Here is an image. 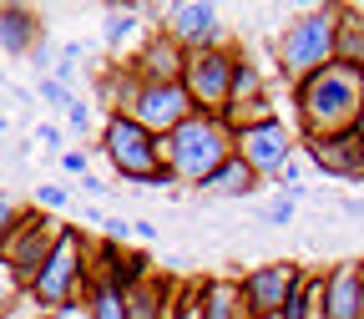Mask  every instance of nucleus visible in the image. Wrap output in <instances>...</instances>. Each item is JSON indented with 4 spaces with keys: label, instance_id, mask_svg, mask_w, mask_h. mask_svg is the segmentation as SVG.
I'll use <instances>...</instances> for the list:
<instances>
[{
    "label": "nucleus",
    "instance_id": "f257e3e1",
    "mask_svg": "<svg viewBox=\"0 0 364 319\" xmlns=\"http://www.w3.org/2000/svg\"><path fill=\"white\" fill-rule=\"evenodd\" d=\"M294 117H299L304 142H329V137L359 132V117H364V66L329 61L324 71L294 81Z\"/></svg>",
    "mask_w": 364,
    "mask_h": 319
},
{
    "label": "nucleus",
    "instance_id": "f03ea898",
    "mask_svg": "<svg viewBox=\"0 0 364 319\" xmlns=\"http://www.w3.org/2000/svg\"><path fill=\"white\" fill-rule=\"evenodd\" d=\"M233 152H238V132L223 117H208V112H193L172 137H162V162L177 172V182L213 177Z\"/></svg>",
    "mask_w": 364,
    "mask_h": 319
},
{
    "label": "nucleus",
    "instance_id": "7ed1b4c3",
    "mask_svg": "<svg viewBox=\"0 0 364 319\" xmlns=\"http://www.w3.org/2000/svg\"><path fill=\"white\" fill-rule=\"evenodd\" d=\"M273 51H279V66L294 81H304L314 71H324L329 61H339V6H314L304 16H294L279 31Z\"/></svg>",
    "mask_w": 364,
    "mask_h": 319
},
{
    "label": "nucleus",
    "instance_id": "20e7f679",
    "mask_svg": "<svg viewBox=\"0 0 364 319\" xmlns=\"http://www.w3.org/2000/svg\"><path fill=\"white\" fill-rule=\"evenodd\" d=\"M102 152L112 157V167H117L127 182H152V172L162 167V142H157L147 127H136L132 117H122V112H107Z\"/></svg>",
    "mask_w": 364,
    "mask_h": 319
},
{
    "label": "nucleus",
    "instance_id": "39448f33",
    "mask_svg": "<svg viewBox=\"0 0 364 319\" xmlns=\"http://www.w3.org/2000/svg\"><path fill=\"white\" fill-rule=\"evenodd\" d=\"M86 268H91V263L81 258V234H61L56 249H51V258H46L41 273H36L31 299H36L46 314H56V309L76 304V294L86 289Z\"/></svg>",
    "mask_w": 364,
    "mask_h": 319
},
{
    "label": "nucleus",
    "instance_id": "423d86ee",
    "mask_svg": "<svg viewBox=\"0 0 364 319\" xmlns=\"http://www.w3.org/2000/svg\"><path fill=\"white\" fill-rule=\"evenodd\" d=\"M238 61L228 46H218V51H198L188 56V71H182V86H188V97L198 112L208 117H223L228 107H233V81H238Z\"/></svg>",
    "mask_w": 364,
    "mask_h": 319
},
{
    "label": "nucleus",
    "instance_id": "0eeeda50",
    "mask_svg": "<svg viewBox=\"0 0 364 319\" xmlns=\"http://www.w3.org/2000/svg\"><path fill=\"white\" fill-rule=\"evenodd\" d=\"M193 112H198V107H193V97H188V86L172 81V86H136V97L127 102L122 117H132L136 127H147L157 142H162V137H172Z\"/></svg>",
    "mask_w": 364,
    "mask_h": 319
},
{
    "label": "nucleus",
    "instance_id": "6e6552de",
    "mask_svg": "<svg viewBox=\"0 0 364 319\" xmlns=\"http://www.w3.org/2000/svg\"><path fill=\"white\" fill-rule=\"evenodd\" d=\"M56 228H51V218L46 213H26L21 218V228L11 234V244L0 249V263H6L11 273H16V284L31 294V284H36V273H41V263L51 258V249H56Z\"/></svg>",
    "mask_w": 364,
    "mask_h": 319
},
{
    "label": "nucleus",
    "instance_id": "1a4fd4ad",
    "mask_svg": "<svg viewBox=\"0 0 364 319\" xmlns=\"http://www.w3.org/2000/svg\"><path fill=\"white\" fill-rule=\"evenodd\" d=\"M299 284H304V268H299V263H289V258L263 263V268L243 273L238 294H243L248 319H273V314H284V304H289V294H294Z\"/></svg>",
    "mask_w": 364,
    "mask_h": 319
},
{
    "label": "nucleus",
    "instance_id": "9d476101",
    "mask_svg": "<svg viewBox=\"0 0 364 319\" xmlns=\"http://www.w3.org/2000/svg\"><path fill=\"white\" fill-rule=\"evenodd\" d=\"M162 21H167L162 31H167L188 56L218 51V46H223V16H218V6H208V0H177V6L162 11Z\"/></svg>",
    "mask_w": 364,
    "mask_h": 319
},
{
    "label": "nucleus",
    "instance_id": "9b49d317",
    "mask_svg": "<svg viewBox=\"0 0 364 319\" xmlns=\"http://www.w3.org/2000/svg\"><path fill=\"white\" fill-rule=\"evenodd\" d=\"M238 157L258 172V177H279L284 162L294 157V132L279 122V117H263L253 127L238 132Z\"/></svg>",
    "mask_w": 364,
    "mask_h": 319
},
{
    "label": "nucleus",
    "instance_id": "f8f14e48",
    "mask_svg": "<svg viewBox=\"0 0 364 319\" xmlns=\"http://www.w3.org/2000/svg\"><path fill=\"white\" fill-rule=\"evenodd\" d=\"M318 319H364V258H344L318 279Z\"/></svg>",
    "mask_w": 364,
    "mask_h": 319
},
{
    "label": "nucleus",
    "instance_id": "ddd939ff",
    "mask_svg": "<svg viewBox=\"0 0 364 319\" xmlns=\"http://www.w3.org/2000/svg\"><path fill=\"white\" fill-rule=\"evenodd\" d=\"M182 71H188V51H182L167 31L147 36L142 41V56L132 61V76L142 86H172V81H182Z\"/></svg>",
    "mask_w": 364,
    "mask_h": 319
},
{
    "label": "nucleus",
    "instance_id": "4468645a",
    "mask_svg": "<svg viewBox=\"0 0 364 319\" xmlns=\"http://www.w3.org/2000/svg\"><path fill=\"white\" fill-rule=\"evenodd\" d=\"M309 162L329 177L364 182V137L349 132V137H329V142H309Z\"/></svg>",
    "mask_w": 364,
    "mask_h": 319
},
{
    "label": "nucleus",
    "instance_id": "2eb2a0df",
    "mask_svg": "<svg viewBox=\"0 0 364 319\" xmlns=\"http://www.w3.org/2000/svg\"><path fill=\"white\" fill-rule=\"evenodd\" d=\"M0 51L6 56H36L41 51V26L26 6H0Z\"/></svg>",
    "mask_w": 364,
    "mask_h": 319
},
{
    "label": "nucleus",
    "instance_id": "dca6fc26",
    "mask_svg": "<svg viewBox=\"0 0 364 319\" xmlns=\"http://www.w3.org/2000/svg\"><path fill=\"white\" fill-rule=\"evenodd\" d=\"M198 188H203V193H218V198H248V193H258V188H263V177H258V172L233 152V157H228L213 177H203Z\"/></svg>",
    "mask_w": 364,
    "mask_h": 319
},
{
    "label": "nucleus",
    "instance_id": "f3484780",
    "mask_svg": "<svg viewBox=\"0 0 364 319\" xmlns=\"http://www.w3.org/2000/svg\"><path fill=\"white\" fill-rule=\"evenodd\" d=\"M193 304H198V319H248L238 284H223V279H208V284H198Z\"/></svg>",
    "mask_w": 364,
    "mask_h": 319
},
{
    "label": "nucleus",
    "instance_id": "a211bd4d",
    "mask_svg": "<svg viewBox=\"0 0 364 319\" xmlns=\"http://www.w3.org/2000/svg\"><path fill=\"white\" fill-rule=\"evenodd\" d=\"M122 299H127V319H167V314L177 309V304H172V284L152 279V273H147L136 289H127Z\"/></svg>",
    "mask_w": 364,
    "mask_h": 319
},
{
    "label": "nucleus",
    "instance_id": "6ab92c4d",
    "mask_svg": "<svg viewBox=\"0 0 364 319\" xmlns=\"http://www.w3.org/2000/svg\"><path fill=\"white\" fill-rule=\"evenodd\" d=\"M339 61L364 66V6H339Z\"/></svg>",
    "mask_w": 364,
    "mask_h": 319
},
{
    "label": "nucleus",
    "instance_id": "aec40b11",
    "mask_svg": "<svg viewBox=\"0 0 364 319\" xmlns=\"http://www.w3.org/2000/svg\"><path fill=\"white\" fill-rule=\"evenodd\" d=\"M136 26H142V11H136V6H112V11L102 16V41L117 46V41H127Z\"/></svg>",
    "mask_w": 364,
    "mask_h": 319
},
{
    "label": "nucleus",
    "instance_id": "412c9836",
    "mask_svg": "<svg viewBox=\"0 0 364 319\" xmlns=\"http://www.w3.org/2000/svg\"><path fill=\"white\" fill-rule=\"evenodd\" d=\"M279 319H318V279H309V273H304V284L289 294V304H284Z\"/></svg>",
    "mask_w": 364,
    "mask_h": 319
},
{
    "label": "nucleus",
    "instance_id": "4be33fe9",
    "mask_svg": "<svg viewBox=\"0 0 364 319\" xmlns=\"http://www.w3.org/2000/svg\"><path fill=\"white\" fill-rule=\"evenodd\" d=\"M86 309H91V319H127V299L117 289H107V284H91Z\"/></svg>",
    "mask_w": 364,
    "mask_h": 319
},
{
    "label": "nucleus",
    "instance_id": "5701e85b",
    "mask_svg": "<svg viewBox=\"0 0 364 319\" xmlns=\"http://www.w3.org/2000/svg\"><path fill=\"white\" fill-rule=\"evenodd\" d=\"M21 218H26V208H21V203H16L11 193H0V249L11 244V234L21 228Z\"/></svg>",
    "mask_w": 364,
    "mask_h": 319
},
{
    "label": "nucleus",
    "instance_id": "b1692460",
    "mask_svg": "<svg viewBox=\"0 0 364 319\" xmlns=\"http://www.w3.org/2000/svg\"><path fill=\"white\" fill-rule=\"evenodd\" d=\"M36 97H41L46 107H56V112H66V107H71V91H66L56 76H41V81H36Z\"/></svg>",
    "mask_w": 364,
    "mask_h": 319
},
{
    "label": "nucleus",
    "instance_id": "393cba45",
    "mask_svg": "<svg viewBox=\"0 0 364 319\" xmlns=\"http://www.w3.org/2000/svg\"><path fill=\"white\" fill-rule=\"evenodd\" d=\"M294 213H299V203H294L289 193H279V198H268L263 223H273V228H289V223H294Z\"/></svg>",
    "mask_w": 364,
    "mask_h": 319
},
{
    "label": "nucleus",
    "instance_id": "a878e982",
    "mask_svg": "<svg viewBox=\"0 0 364 319\" xmlns=\"http://www.w3.org/2000/svg\"><path fill=\"white\" fill-rule=\"evenodd\" d=\"M36 203L41 208H66L71 203V188H61V182H36Z\"/></svg>",
    "mask_w": 364,
    "mask_h": 319
},
{
    "label": "nucleus",
    "instance_id": "bb28decb",
    "mask_svg": "<svg viewBox=\"0 0 364 319\" xmlns=\"http://www.w3.org/2000/svg\"><path fill=\"white\" fill-rule=\"evenodd\" d=\"M66 122H71V132H91V107H86L81 97H71V107H66Z\"/></svg>",
    "mask_w": 364,
    "mask_h": 319
},
{
    "label": "nucleus",
    "instance_id": "cd10ccee",
    "mask_svg": "<svg viewBox=\"0 0 364 319\" xmlns=\"http://www.w3.org/2000/svg\"><path fill=\"white\" fill-rule=\"evenodd\" d=\"M36 142H46V147L61 152V127H56V122H41V127H36Z\"/></svg>",
    "mask_w": 364,
    "mask_h": 319
},
{
    "label": "nucleus",
    "instance_id": "c85d7f7f",
    "mask_svg": "<svg viewBox=\"0 0 364 319\" xmlns=\"http://www.w3.org/2000/svg\"><path fill=\"white\" fill-rule=\"evenodd\" d=\"M299 177H304V162H299V157H289V162H284V172H279V182H284V188H294Z\"/></svg>",
    "mask_w": 364,
    "mask_h": 319
},
{
    "label": "nucleus",
    "instance_id": "c756f323",
    "mask_svg": "<svg viewBox=\"0 0 364 319\" xmlns=\"http://www.w3.org/2000/svg\"><path fill=\"white\" fill-rule=\"evenodd\" d=\"M61 167H66V172H81V177H86V157H81V152H66V157H61Z\"/></svg>",
    "mask_w": 364,
    "mask_h": 319
},
{
    "label": "nucleus",
    "instance_id": "7c9ffc66",
    "mask_svg": "<svg viewBox=\"0 0 364 319\" xmlns=\"http://www.w3.org/2000/svg\"><path fill=\"white\" fill-rule=\"evenodd\" d=\"M81 193H86V198H102V177L86 172V177H81Z\"/></svg>",
    "mask_w": 364,
    "mask_h": 319
},
{
    "label": "nucleus",
    "instance_id": "2f4dec72",
    "mask_svg": "<svg viewBox=\"0 0 364 319\" xmlns=\"http://www.w3.org/2000/svg\"><path fill=\"white\" fill-rule=\"evenodd\" d=\"M132 234H136V239H142V244H152V239H157V228H152V223L142 218V223H132Z\"/></svg>",
    "mask_w": 364,
    "mask_h": 319
},
{
    "label": "nucleus",
    "instance_id": "473e14b6",
    "mask_svg": "<svg viewBox=\"0 0 364 319\" xmlns=\"http://www.w3.org/2000/svg\"><path fill=\"white\" fill-rule=\"evenodd\" d=\"M344 213L349 218H364V203H344Z\"/></svg>",
    "mask_w": 364,
    "mask_h": 319
},
{
    "label": "nucleus",
    "instance_id": "72a5a7b5",
    "mask_svg": "<svg viewBox=\"0 0 364 319\" xmlns=\"http://www.w3.org/2000/svg\"><path fill=\"white\" fill-rule=\"evenodd\" d=\"M359 137H364V117H359Z\"/></svg>",
    "mask_w": 364,
    "mask_h": 319
},
{
    "label": "nucleus",
    "instance_id": "f704fd0d",
    "mask_svg": "<svg viewBox=\"0 0 364 319\" xmlns=\"http://www.w3.org/2000/svg\"><path fill=\"white\" fill-rule=\"evenodd\" d=\"M167 319H177V309H172V314H167Z\"/></svg>",
    "mask_w": 364,
    "mask_h": 319
},
{
    "label": "nucleus",
    "instance_id": "c9c22d12",
    "mask_svg": "<svg viewBox=\"0 0 364 319\" xmlns=\"http://www.w3.org/2000/svg\"><path fill=\"white\" fill-rule=\"evenodd\" d=\"M273 319H279V314H273Z\"/></svg>",
    "mask_w": 364,
    "mask_h": 319
}]
</instances>
